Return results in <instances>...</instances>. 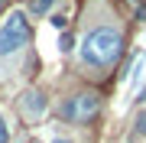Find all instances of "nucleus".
Segmentation results:
<instances>
[{
  "instance_id": "1",
  "label": "nucleus",
  "mask_w": 146,
  "mask_h": 143,
  "mask_svg": "<svg viewBox=\"0 0 146 143\" xmlns=\"http://www.w3.org/2000/svg\"><path fill=\"white\" fill-rule=\"evenodd\" d=\"M120 55H123V36L110 26L91 29L81 43V59L91 65H114Z\"/></svg>"
},
{
  "instance_id": "2",
  "label": "nucleus",
  "mask_w": 146,
  "mask_h": 143,
  "mask_svg": "<svg viewBox=\"0 0 146 143\" xmlns=\"http://www.w3.org/2000/svg\"><path fill=\"white\" fill-rule=\"evenodd\" d=\"M29 36H33V26H29L26 13H23V10H13L3 23H0V55L20 52V49L29 43Z\"/></svg>"
},
{
  "instance_id": "3",
  "label": "nucleus",
  "mask_w": 146,
  "mask_h": 143,
  "mask_svg": "<svg viewBox=\"0 0 146 143\" xmlns=\"http://www.w3.org/2000/svg\"><path fill=\"white\" fill-rule=\"evenodd\" d=\"M98 107H101V101H98V94H75L68 104L62 107V114L68 117V120H88V117H94L98 114Z\"/></svg>"
},
{
  "instance_id": "4",
  "label": "nucleus",
  "mask_w": 146,
  "mask_h": 143,
  "mask_svg": "<svg viewBox=\"0 0 146 143\" xmlns=\"http://www.w3.org/2000/svg\"><path fill=\"white\" fill-rule=\"evenodd\" d=\"M23 111H26L29 117H42V114H46V94H42V91H26Z\"/></svg>"
},
{
  "instance_id": "5",
  "label": "nucleus",
  "mask_w": 146,
  "mask_h": 143,
  "mask_svg": "<svg viewBox=\"0 0 146 143\" xmlns=\"http://www.w3.org/2000/svg\"><path fill=\"white\" fill-rule=\"evenodd\" d=\"M49 7H52V0H33V3H29V13L33 16H42Z\"/></svg>"
},
{
  "instance_id": "6",
  "label": "nucleus",
  "mask_w": 146,
  "mask_h": 143,
  "mask_svg": "<svg viewBox=\"0 0 146 143\" xmlns=\"http://www.w3.org/2000/svg\"><path fill=\"white\" fill-rule=\"evenodd\" d=\"M133 137H146V111L136 117V124H133Z\"/></svg>"
},
{
  "instance_id": "7",
  "label": "nucleus",
  "mask_w": 146,
  "mask_h": 143,
  "mask_svg": "<svg viewBox=\"0 0 146 143\" xmlns=\"http://www.w3.org/2000/svg\"><path fill=\"white\" fill-rule=\"evenodd\" d=\"M58 49H62V52H72V49H75V39L68 36V33H62V36H58Z\"/></svg>"
},
{
  "instance_id": "8",
  "label": "nucleus",
  "mask_w": 146,
  "mask_h": 143,
  "mask_svg": "<svg viewBox=\"0 0 146 143\" xmlns=\"http://www.w3.org/2000/svg\"><path fill=\"white\" fill-rule=\"evenodd\" d=\"M0 143H10V124L3 114H0Z\"/></svg>"
},
{
  "instance_id": "9",
  "label": "nucleus",
  "mask_w": 146,
  "mask_h": 143,
  "mask_svg": "<svg viewBox=\"0 0 146 143\" xmlns=\"http://www.w3.org/2000/svg\"><path fill=\"white\" fill-rule=\"evenodd\" d=\"M52 143H75V140H65V137H58V140H52Z\"/></svg>"
},
{
  "instance_id": "10",
  "label": "nucleus",
  "mask_w": 146,
  "mask_h": 143,
  "mask_svg": "<svg viewBox=\"0 0 146 143\" xmlns=\"http://www.w3.org/2000/svg\"><path fill=\"white\" fill-rule=\"evenodd\" d=\"M140 101H143V104H146V91H140Z\"/></svg>"
}]
</instances>
